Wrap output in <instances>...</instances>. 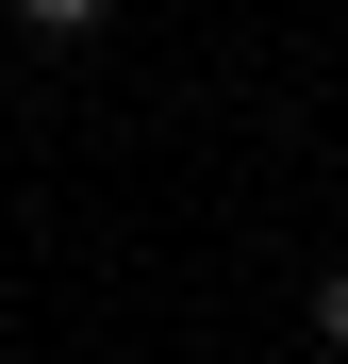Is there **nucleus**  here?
I'll list each match as a JSON object with an SVG mask.
<instances>
[{"instance_id":"obj_1","label":"nucleus","mask_w":348,"mask_h":364,"mask_svg":"<svg viewBox=\"0 0 348 364\" xmlns=\"http://www.w3.org/2000/svg\"><path fill=\"white\" fill-rule=\"evenodd\" d=\"M17 17H33V33H100L116 0H17Z\"/></svg>"},{"instance_id":"obj_2","label":"nucleus","mask_w":348,"mask_h":364,"mask_svg":"<svg viewBox=\"0 0 348 364\" xmlns=\"http://www.w3.org/2000/svg\"><path fill=\"white\" fill-rule=\"evenodd\" d=\"M315 348H332V364H348V265H332V282H315Z\"/></svg>"}]
</instances>
